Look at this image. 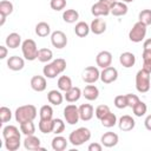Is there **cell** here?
<instances>
[{"instance_id":"48","label":"cell","mask_w":151,"mask_h":151,"mask_svg":"<svg viewBox=\"0 0 151 151\" xmlns=\"http://www.w3.org/2000/svg\"><path fill=\"white\" fill-rule=\"evenodd\" d=\"M87 149H88V151H101V150H103V144H99V143H91Z\"/></svg>"},{"instance_id":"33","label":"cell","mask_w":151,"mask_h":151,"mask_svg":"<svg viewBox=\"0 0 151 151\" xmlns=\"http://www.w3.org/2000/svg\"><path fill=\"white\" fill-rule=\"evenodd\" d=\"M100 123H101V125L104 126V127H112V126H114L116 124H117V117H116V114L114 113H112L111 111L106 114V116H104L101 119H100Z\"/></svg>"},{"instance_id":"49","label":"cell","mask_w":151,"mask_h":151,"mask_svg":"<svg viewBox=\"0 0 151 151\" xmlns=\"http://www.w3.org/2000/svg\"><path fill=\"white\" fill-rule=\"evenodd\" d=\"M144 125H145V129H146V130L151 131V114H149V116L145 118V120H144Z\"/></svg>"},{"instance_id":"23","label":"cell","mask_w":151,"mask_h":151,"mask_svg":"<svg viewBox=\"0 0 151 151\" xmlns=\"http://www.w3.org/2000/svg\"><path fill=\"white\" fill-rule=\"evenodd\" d=\"M64 96L63 93L60 92V90H51L48 93H47V100L50 104L52 105H60L64 100Z\"/></svg>"},{"instance_id":"35","label":"cell","mask_w":151,"mask_h":151,"mask_svg":"<svg viewBox=\"0 0 151 151\" xmlns=\"http://www.w3.org/2000/svg\"><path fill=\"white\" fill-rule=\"evenodd\" d=\"M53 58V52L50 48H40L38 53V60L40 63H48Z\"/></svg>"},{"instance_id":"1","label":"cell","mask_w":151,"mask_h":151,"mask_svg":"<svg viewBox=\"0 0 151 151\" xmlns=\"http://www.w3.org/2000/svg\"><path fill=\"white\" fill-rule=\"evenodd\" d=\"M14 117L19 124L27 122V120H34L37 118V107L34 105H31V104L19 106L15 110Z\"/></svg>"},{"instance_id":"24","label":"cell","mask_w":151,"mask_h":151,"mask_svg":"<svg viewBox=\"0 0 151 151\" xmlns=\"http://www.w3.org/2000/svg\"><path fill=\"white\" fill-rule=\"evenodd\" d=\"M5 42H6V46L7 47H9V48H17V47H19L21 45V37H20L19 33H15V32L9 33L7 35Z\"/></svg>"},{"instance_id":"44","label":"cell","mask_w":151,"mask_h":151,"mask_svg":"<svg viewBox=\"0 0 151 151\" xmlns=\"http://www.w3.org/2000/svg\"><path fill=\"white\" fill-rule=\"evenodd\" d=\"M114 106L117 109H125L127 107V100H126V94H119L114 98L113 100Z\"/></svg>"},{"instance_id":"10","label":"cell","mask_w":151,"mask_h":151,"mask_svg":"<svg viewBox=\"0 0 151 151\" xmlns=\"http://www.w3.org/2000/svg\"><path fill=\"white\" fill-rule=\"evenodd\" d=\"M96 63H97V66H99L101 68L111 66V63H112V54H111V52H109V51H100L97 54V57H96Z\"/></svg>"},{"instance_id":"11","label":"cell","mask_w":151,"mask_h":151,"mask_svg":"<svg viewBox=\"0 0 151 151\" xmlns=\"http://www.w3.org/2000/svg\"><path fill=\"white\" fill-rule=\"evenodd\" d=\"M91 13L96 17V18H99V17H106L111 13V9L109 6H106L104 2L101 1H98L96 4L92 5L91 7Z\"/></svg>"},{"instance_id":"2","label":"cell","mask_w":151,"mask_h":151,"mask_svg":"<svg viewBox=\"0 0 151 151\" xmlns=\"http://www.w3.org/2000/svg\"><path fill=\"white\" fill-rule=\"evenodd\" d=\"M91 139V131L87 127H78L77 130L72 131L68 136V142L73 146L83 145L85 142Z\"/></svg>"},{"instance_id":"7","label":"cell","mask_w":151,"mask_h":151,"mask_svg":"<svg viewBox=\"0 0 151 151\" xmlns=\"http://www.w3.org/2000/svg\"><path fill=\"white\" fill-rule=\"evenodd\" d=\"M81 79L86 84L96 83L98 79H100V72H99L98 67H96V66H87L83 71V73H81Z\"/></svg>"},{"instance_id":"9","label":"cell","mask_w":151,"mask_h":151,"mask_svg":"<svg viewBox=\"0 0 151 151\" xmlns=\"http://www.w3.org/2000/svg\"><path fill=\"white\" fill-rule=\"evenodd\" d=\"M51 42L55 48H64L67 45V37L63 31H54L51 34Z\"/></svg>"},{"instance_id":"3","label":"cell","mask_w":151,"mask_h":151,"mask_svg":"<svg viewBox=\"0 0 151 151\" xmlns=\"http://www.w3.org/2000/svg\"><path fill=\"white\" fill-rule=\"evenodd\" d=\"M21 51H22V55L26 60L28 61H33L35 59H38V53L39 50L37 47V44L33 39H26L22 41L21 44Z\"/></svg>"},{"instance_id":"15","label":"cell","mask_w":151,"mask_h":151,"mask_svg":"<svg viewBox=\"0 0 151 151\" xmlns=\"http://www.w3.org/2000/svg\"><path fill=\"white\" fill-rule=\"evenodd\" d=\"M24 146L26 150H44V147L40 146V139L38 137H35L34 134L31 136H26L25 140H24Z\"/></svg>"},{"instance_id":"4","label":"cell","mask_w":151,"mask_h":151,"mask_svg":"<svg viewBox=\"0 0 151 151\" xmlns=\"http://www.w3.org/2000/svg\"><path fill=\"white\" fill-rule=\"evenodd\" d=\"M150 73L145 70H139L136 74V88L140 93H146L150 90Z\"/></svg>"},{"instance_id":"26","label":"cell","mask_w":151,"mask_h":151,"mask_svg":"<svg viewBox=\"0 0 151 151\" xmlns=\"http://www.w3.org/2000/svg\"><path fill=\"white\" fill-rule=\"evenodd\" d=\"M91 28H90V25L85 21H79L76 24V27H74V33L79 37V38H85L88 33H90Z\"/></svg>"},{"instance_id":"25","label":"cell","mask_w":151,"mask_h":151,"mask_svg":"<svg viewBox=\"0 0 151 151\" xmlns=\"http://www.w3.org/2000/svg\"><path fill=\"white\" fill-rule=\"evenodd\" d=\"M42 73H44V76H45L46 78L53 79V78H55L57 76L60 74V71L58 70V67L55 66V64L52 61V63H48L46 66H44Z\"/></svg>"},{"instance_id":"38","label":"cell","mask_w":151,"mask_h":151,"mask_svg":"<svg viewBox=\"0 0 151 151\" xmlns=\"http://www.w3.org/2000/svg\"><path fill=\"white\" fill-rule=\"evenodd\" d=\"M132 111H133V113H134L136 117H143V116L146 113V111H147V106H146V104H145L144 101L139 100V101L132 107Z\"/></svg>"},{"instance_id":"40","label":"cell","mask_w":151,"mask_h":151,"mask_svg":"<svg viewBox=\"0 0 151 151\" xmlns=\"http://www.w3.org/2000/svg\"><path fill=\"white\" fill-rule=\"evenodd\" d=\"M40 119H53V109L51 105H44L39 111Z\"/></svg>"},{"instance_id":"45","label":"cell","mask_w":151,"mask_h":151,"mask_svg":"<svg viewBox=\"0 0 151 151\" xmlns=\"http://www.w3.org/2000/svg\"><path fill=\"white\" fill-rule=\"evenodd\" d=\"M110 112V107L107 106V105H104V104H101V105H98L97 107H96V110H94V113H96V117L100 120L104 116H106L107 113Z\"/></svg>"},{"instance_id":"32","label":"cell","mask_w":151,"mask_h":151,"mask_svg":"<svg viewBox=\"0 0 151 151\" xmlns=\"http://www.w3.org/2000/svg\"><path fill=\"white\" fill-rule=\"evenodd\" d=\"M38 127H39L40 132H42L45 134L53 132V119H40Z\"/></svg>"},{"instance_id":"43","label":"cell","mask_w":151,"mask_h":151,"mask_svg":"<svg viewBox=\"0 0 151 151\" xmlns=\"http://www.w3.org/2000/svg\"><path fill=\"white\" fill-rule=\"evenodd\" d=\"M64 130H65V123H64V120L60 119V118L53 119V133L60 134L61 132H64Z\"/></svg>"},{"instance_id":"20","label":"cell","mask_w":151,"mask_h":151,"mask_svg":"<svg viewBox=\"0 0 151 151\" xmlns=\"http://www.w3.org/2000/svg\"><path fill=\"white\" fill-rule=\"evenodd\" d=\"M81 96H83V91H81L79 87H74V86H73L72 88H70L68 91L65 92L64 98H65V100L68 101V103H76V101H78V100L80 99Z\"/></svg>"},{"instance_id":"31","label":"cell","mask_w":151,"mask_h":151,"mask_svg":"<svg viewBox=\"0 0 151 151\" xmlns=\"http://www.w3.org/2000/svg\"><path fill=\"white\" fill-rule=\"evenodd\" d=\"M79 19V13L76 9H66L63 13V20L67 24H73Z\"/></svg>"},{"instance_id":"39","label":"cell","mask_w":151,"mask_h":151,"mask_svg":"<svg viewBox=\"0 0 151 151\" xmlns=\"http://www.w3.org/2000/svg\"><path fill=\"white\" fill-rule=\"evenodd\" d=\"M14 136H20V132H19L17 126L7 125V126H5L2 129V137H4V139L8 138V137H14Z\"/></svg>"},{"instance_id":"29","label":"cell","mask_w":151,"mask_h":151,"mask_svg":"<svg viewBox=\"0 0 151 151\" xmlns=\"http://www.w3.org/2000/svg\"><path fill=\"white\" fill-rule=\"evenodd\" d=\"M50 33H51V27H50V25H48L47 22L40 21V22L37 24V26H35V34H37L38 37L45 38V37H47Z\"/></svg>"},{"instance_id":"12","label":"cell","mask_w":151,"mask_h":151,"mask_svg":"<svg viewBox=\"0 0 151 151\" xmlns=\"http://www.w3.org/2000/svg\"><path fill=\"white\" fill-rule=\"evenodd\" d=\"M118 126H119V129H120L122 131L127 132V131H131V130L134 129L136 122H134V119H133L131 116L124 114V116H122V117L119 118V120H118Z\"/></svg>"},{"instance_id":"6","label":"cell","mask_w":151,"mask_h":151,"mask_svg":"<svg viewBox=\"0 0 151 151\" xmlns=\"http://www.w3.org/2000/svg\"><path fill=\"white\" fill-rule=\"evenodd\" d=\"M64 118L67 124L74 125L79 122V107H77L74 104H70L64 109Z\"/></svg>"},{"instance_id":"41","label":"cell","mask_w":151,"mask_h":151,"mask_svg":"<svg viewBox=\"0 0 151 151\" xmlns=\"http://www.w3.org/2000/svg\"><path fill=\"white\" fill-rule=\"evenodd\" d=\"M138 19H139V21H142L146 26L151 25V9H143V11H140L139 14H138Z\"/></svg>"},{"instance_id":"14","label":"cell","mask_w":151,"mask_h":151,"mask_svg":"<svg viewBox=\"0 0 151 151\" xmlns=\"http://www.w3.org/2000/svg\"><path fill=\"white\" fill-rule=\"evenodd\" d=\"M47 83H46V77L42 76H34L31 79V87L35 92H42L46 90Z\"/></svg>"},{"instance_id":"46","label":"cell","mask_w":151,"mask_h":151,"mask_svg":"<svg viewBox=\"0 0 151 151\" xmlns=\"http://www.w3.org/2000/svg\"><path fill=\"white\" fill-rule=\"evenodd\" d=\"M50 6L53 11H61L66 7V0H51Z\"/></svg>"},{"instance_id":"17","label":"cell","mask_w":151,"mask_h":151,"mask_svg":"<svg viewBox=\"0 0 151 151\" xmlns=\"http://www.w3.org/2000/svg\"><path fill=\"white\" fill-rule=\"evenodd\" d=\"M25 66V60L21 57L18 55H12L7 60V67L12 71H20Z\"/></svg>"},{"instance_id":"47","label":"cell","mask_w":151,"mask_h":151,"mask_svg":"<svg viewBox=\"0 0 151 151\" xmlns=\"http://www.w3.org/2000/svg\"><path fill=\"white\" fill-rule=\"evenodd\" d=\"M126 100H127V106H129V107H133L140 99H139V97L136 96V94L127 93V94H126Z\"/></svg>"},{"instance_id":"30","label":"cell","mask_w":151,"mask_h":151,"mask_svg":"<svg viewBox=\"0 0 151 151\" xmlns=\"http://www.w3.org/2000/svg\"><path fill=\"white\" fill-rule=\"evenodd\" d=\"M72 87H73L72 79L68 76H61V77H59V79H58V88L60 91L66 92V91H68Z\"/></svg>"},{"instance_id":"52","label":"cell","mask_w":151,"mask_h":151,"mask_svg":"<svg viewBox=\"0 0 151 151\" xmlns=\"http://www.w3.org/2000/svg\"><path fill=\"white\" fill-rule=\"evenodd\" d=\"M99 1H101V2H104L106 6H109L110 7V9H111V6L117 1V0H99Z\"/></svg>"},{"instance_id":"42","label":"cell","mask_w":151,"mask_h":151,"mask_svg":"<svg viewBox=\"0 0 151 151\" xmlns=\"http://www.w3.org/2000/svg\"><path fill=\"white\" fill-rule=\"evenodd\" d=\"M11 118H12V111L6 106H1L0 107V122H1V124L9 122Z\"/></svg>"},{"instance_id":"18","label":"cell","mask_w":151,"mask_h":151,"mask_svg":"<svg viewBox=\"0 0 151 151\" xmlns=\"http://www.w3.org/2000/svg\"><path fill=\"white\" fill-rule=\"evenodd\" d=\"M90 28H91V32L99 35L101 33H104L106 31V22L100 19V18H96L91 21V25H90Z\"/></svg>"},{"instance_id":"34","label":"cell","mask_w":151,"mask_h":151,"mask_svg":"<svg viewBox=\"0 0 151 151\" xmlns=\"http://www.w3.org/2000/svg\"><path fill=\"white\" fill-rule=\"evenodd\" d=\"M20 131L21 133H24L25 136H31L34 134L35 132V125L33 123V120H27L20 124Z\"/></svg>"},{"instance_id":"28","label":"cell","mask_w":151,"mask_h":151,"mask_svg":"<svg viewBox=\"0 0 151 151\" xmlns=\"http://www.w3.org/2000/svg\"><path fill=\"white\" fill-rule=\"evenodd\" d=\"M52 149L54 151H64L66 147H67V140L65 137L63 136H55L53 139H52Z\"/></svg>"},{"instance_id":"27","label":"cell","mask_w":151,"mask_h":151,"mask_svg":"<svg viewBox=\"0 0 151 151\" xmlns=\"http://www.w3.org/2000/svg\"><path fill=\"white\" fill-rule=\"evenodd\" d=\"M20 136L5 138V147L8 151H17L20 147Z\"/></svg>"},{"instance_id":"19","label":"cell","mask_w":151,"mask_h":151,"mask_svg":"<svg viewBox=\"0 0 151 151\" xmlns=\"http://www.w3.org/2000/svg\"><path fill=\"white\" fill-rule=\"evenodd\" d=\"M119 63L122 64L123 67L130 68V67H132L136 64V57L131 52H123L119 55Z\"/></svg>"},{"instance_id":"50","label":"cell","mask_w":151,"mask_h":151,"mask_svg":"<svg viewBox=\"0 0 151 151\" xmlns=\"http://www.w3.org/2000/svg\"><path fill=\"white\" fill-rule=\"evenodd\" d=\"M7 57V47L6 46H0V59H5Z\"/></svg>"},{"instance_id":"5","label":"cell","mask_w":151,"mask_h":151,"mask_svg":"<svg viewBox=\"0 0 151 151\" xmlns=\"http://www.w3.org/2000/svg\"><path fill=\"white\" fill-rule=\"evenodd\" d=\"M145 35H146V25L143 24L142 21L136 22L132 26V28L130 29V32H129V39L132 42H140V41H143Z\"/></svg>"},{"instance_id":"13","label":"cell","mask_w":151,"mask_h":151,"mask_svg":"<svg viewBox=\"0 0 151 151\" xmlns=\"http://www.w3.org/2000/svg\"><path fill=\"white\" fill-rule=\"evenodd\" d=\"M118 140H119V137L117 133L112 132V131H109V132H105L101 138H100V142L103 144V146L105 147H113L118 144Z\"/></svg>"},{"instance_id":"8","label":"cell","mask_w":151,"mask_h":151,"mask_svg":"<svg viewBox=\"0 0 151 151\" xmlns=\"http://www.w3.org/2000/svg\"><path fill=\"white\" fill-rule=\"evenodd\" d=\"M118 78V71L116 67L113 66H109L103 68V71L100 72V80L104 84H111L113 81H116Z\"/></svg>"},{"instance_id":"54","label":"cell","mask_w":151,"mask_h":151,"mask_svg":"<svg viewBox=\"0 0 151 151\" xmlns=\"http://www.w3.org/2000/svg\"><path fill=\"white\" fill-rule=\"evenodd\" d=\"M120 1H123V2H125V4H126V2H132L133 0H120Z\"/></svg>"},{"instance_id":"21","label":"cell","mask_w":151,"mask_h":151,"mask_svg":"<svg viewBox=\"0 0 151 151\" xmlns=\"http://www.w3.org/2000/svg\"><path fill=\"white\" fill-rule=\"evenodd\" d=\"M127 11H129V8H127L126 4L123 1H116L111 6V14L114 17H123L127 13Z\"/></svg>"},{"instance_id":"53","label":"cell","mask_w":151,"mask_h":151,"mask_svg":"<svg viewBox=\"0 0 151 151\" xmlns=\"http://www.w3.org/2000/svg\"><path fill=\"white\" fill-rule=\"evenodd\" d=\"M0 17H1V20H0V26H2V25L5 24V21H6V15L0 14Z\"/></svg>"},{"instance_id":"16","label":"cell","mask_w":151,"mask_h":151,"mask_svg":"<svg viewBox=\"0 0 151 151\" xmlns=\"http://www.w3.org/2000/svg\"><path fill=\"white\" fill-rule=\"evenodd\" d=\"M93 113H94V110L91 104H81L79 106V117L81 120L84 122L91 120L93 117Z\"/></svg>"},{"instance_id":"36","label":"cell","mask_w":151,"mask_h":151,"mask_svg":"<svg viewBox=\"0 0 151 151\" xmlns=\"http://www.w3.org/2000/svg\"><path fill=\"white\" fill-rule=\"evenodd\" d=\"M143 70L151 73V50H143Z\"/></svg>"},{"instance_id":"22","label":"cell","mask_w":151,"mask_h":151,"mask_svg":"<svg viewBox=\"0 0 151 151\" xmlns=\"http://www.w3.org/2000/svg\"><path fill=\"white\" fill-rule=\"evenodd\" d=\"M83 96L85 97V99H87L90 101H93L99 97V90L94 85H87L83 90Z\"/></svg>"},{"instance_id":"37","label":"cell","mask_w":151,"mask_h":151,"mask_svg":"<svg viewBox=\"0 0 151 151\" xmlns=\"http://www.w3.org/2000/svg\"><path fill=\"white\" fill-rule=\"evenodd\" d=\"M13 12V4L8 0H2L0 1V14L8 17Z\"/></svg>"},{"instance_id":"51","label":"cell","mask_w":151,"mask_h":151,"mask_svg":"<svg viewBox=\"0 0 151 151\" xmlns=\"http://www.w3.org/2000/svg\"><path fill=\"white\" fill-rule=\"evenodd\" d=\"M143 50H151V38L146 39L143 44Z\"/></svg>"}]
</instances>
